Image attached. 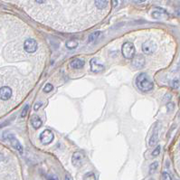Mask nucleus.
<instances>
[{
	"label": "nucleus",
	"instance_id": "nucleus-18",
	"mask_svg": "<svg viewBox=\"0 0 180 180\" xmlns=\"http://www.w3.org/2000/svg\"><path fill=\"white\" fill-rule=\"evenodd\" d=\"M83 178H84V179H92V180H95V179H96V176H95L94 173L89 172V173H87V174L84 176Z\"/></svg>",
	"mask_w": 180,
	"mask_h": 180
},
{
	"label": "nucleus",
	"instance_id": "nucleus-9",
	"mask_svg": "<svg viewBox=\"0 0 180 180\" xmlns=\"http://www.w3.org/2000/svg\"><path fill=\"white\" fill-rule=\"evenodd\" d=\"M12 96V90L7 86H4L0 88V99L2 101H7Z\"/></svg>",
	"mask_w": 180,
	"mask_h": 180
},
{
	"label": "nucleus",
	"instance_id": "nucleus-23",
	"mask_svg": "<svg viewBox=\"0 0 180 180\" xmlns=\"http://www.w3.org/2000/svg\"><path fill=\"white\" fill-rule=\"evenodd\" d=\"M161 15H162V14L159 12V11H154V12H152V16H153L154 18H156V19L160 18Z\"/></svg>",
	"mask_w": 180,
	"mask_h": 180
},
{
	"label": "nucleus",
	"instance_id": "nucleus-3",
	"mask_svg": "<svg viewBox=\"0 0 180 180\" xmlns=\"http://www.w3.org/2000/svg\"><path fill=\"white\" fill-rule=\"evenodd\" d=\"M122 54L126 59H132V57L135 55V46L133 44L127 42L122 45L121 48Z\"/></svg>",
	"mask_w": 180,
	"mask_h": 180
},
{
	"label": "nucleus",
	"instance_id": "nucleus-16",
	"mask_svg": "<svg viewBox=\"0 0 180 180\" xmlns=\"http://www.w3.org/2000/svg\"><path fill=\"white\" fill-rule=\"evenodd\" d=\"M78 46V42L75 41V40H70L66 43V47L69 49H74Z\"/></svg>",
	"mask_w": 180,
	"mask_h": 180
},
{
	"label": "nucleus",
	"instance_id": "nucleus-14",
	"mask_svg": "<svg viewBox=\"0 0 180 180\" xmlns=\"http://www.w3.org/2000/svg\"><path fill=\"white\" fill-rule=\"evenodd\" d=\"M102 35V33L100 32V31H96V32H94V33H92L90 36H89V38H88V43H94L96 40Z\"/></svg>",
	"mask_w": 180,
	"mask_h": 180
},
{
	"label": "nucleus",
	"instance_id": "nucleus-17",
	"mask_svg": "<svg viewBox=\"0 0 180 180\" xmlns=\"http://www.w3.org/2000/svg\"><path fill=\"white\" fill-rule=\"evenodd\" d=\"M157 167H158V163L157 162H153L150 165V167H149V174L151 175L153 173H155L156 170H157Z\"/></svg>",
	"mask_w": 180,
	"mask_h": 180
},
{
	"label": "nucleus",
	"instance_id": "nucleus-21",
	"mask_svg": "<svg viewBox=\"0 0 180 180\" xmlns=\"http://www.w3.org/2000/svg\"><path fill=\"white\" fill-rule=\"evenodd\" d=\"M28 110H29V105H28V104H26V105L25 106V108L23 109L22 112H21V117H22V118H25V117L27 115Z\"/></svg>",
	"mask_w": 180,
	"mask_h": 180
},
{
	"label": "nucleus",
	"instance_id": "nucleus-4",
	"mask_svg": "<svg viewBox=\"0 0 180 180\" xmlns=\"http://www.w3.org/2000/svg\"><path fill=\"white\" fill-rule=\"evenodd\" d=\"M24 49L28 53H34L37 50V42L33 38L26 39L24 43Z\"/></svg>",
	"mask_w": 180,
	"mask_h": 180
},
{
	"label": "nucleus",
	"instance_id": "nucleus-8",
	"mask_svg": "<svg viewBox=\"0 0 180 180\" xmlns=\"http://www.w3.org/2000/svg\"><path fill=\"white\" fill-rule=\"evenodd\" d=\"M72 164L75 167H81L84 162V155L82 152H75L72 156Z\"/></svg>",
	"mask_w": 180,
	"mask_h": 180
},
{
	"label": "nucleus",
	"instance_id": "nucleus-25",
	"mask_svg": "<svg viewBox=\"0 0 180 180\" xmlns=\"http://www.w3.org/2000/svg\"><path fill=\"white\" fill-rule=\"evenodd\" d=\"M168 110H169L170 111L171 110H174V108H175V105H174V103H172V102H169V103H168Z\"/></svg>",
	"mask_w": 180,
	"mask_h": 180
},
{
	"label": "nucleus",
	"instance_id": "nucleus-24",
	"mask_svg": "<svg viewBox=\"0 0 180 180\" xmlns=\"http://www.w3.org/2000/svg\"><path fill=\"white\" fill-rule=\"evenodd\" d=\"M162 178L163 179H166V180H171L172 178H171V176H169V174L168 173H167V172H163V174H162Z\"/></svg>",
	"mask_w": 180,
	"mask_h": 180
},
{
	"label": "nucleus",
	"instance_id": "nucleus-5",
	"mask_svg": "<svg viewBox=\"0 0 180 180\" xmlns=\"http://www.w3.org/2000/svg\"><path fill=\"white\" fill-rule=\"evenodd\" d=\"M39 138H40V140H41L42 144L48 145L53 140V133L49 130H45L40 134Z\"/></svg>",
	"mask_w": 180,
	"mask_h": 180
},
{
	"label": "nucleus",
	"instance_id": "nucleus-12",
	"mask_svg": "<svg viewBox=\"0 0 180 180\" xmlns=\"http://www.w3.org/2000/svg\"><path fill=\"white\" fill-rule=\"evenodd\" d=\"M158 128L157 126H156V128L154 129V131H153V134L149 139V146L153 147L155 145H157V143L158 142Z\"/></svg>",
	"mask_w": 180,
	"mask_h": 180
},
{
	"label": "nucleus",
	"instance_id": "nucleus-26",
	"mask_svg": "<svg viewBox=\"0 0 180 180\" xmlns=\"http://www.w3.org/2000/svg\"><path fill=\"white\" fill-rule=\"evenodd\" d=\"M42 105H43V104H42V102H39V103H37V104H35V105H34V110H39V108L41 107Z\"/></svg>",
	"mask_w": 180,
	"mask_h": 180
},
{
	"label": "nucleus",
	"instance_id": "nucleus-22",
	"mask_svg": "<svg viewBox=\"0 0 180 180\" xmlns=\"http://www.w3.org/2000/svg\"><path fill=\"white\" fill-rule=\"evenodd\" d=\"M52 90H53V85H52L51 83H47V84L45 86L44 91H45V92H46V93H48V92H50Z\"/></svg>",
	"mask_w": 180,
	"mask_h": 180
},
{
	"label": "nucleus",
	"instance_id": "nucleus-27",
	"mask_svg": "<svg viewBox=\"0 0 180 180\" xmlns=\"http://www.w3.org/2000/svg\"><path fill=\"white\" fill-rule=\"evenodd\" d=\"M5 159H6L5 156H4L3 154H1V153H0V162H1V161H4Z\"/></svg>",
	"mask_w": 180,
	"mask_h": 180
},
{
	"label": "nucleus",
	"instance_id": "nucleus-10",
	"mask_svg": "<svg viewBox=\"0 0 180 180\" xmlns=\"http://www.w3.org/2000/svg\"><path fill=\"white\" fill-rule=\"evenodd\" d=\"M132 64L134 67L136 68H142L145 64V59L142 55L138 54V55H136L135 57L133 56L132 57Z\"/></svg>",
	"mask_w": 180,
	"mask_h": 180
},
{
	"label": "nucleus",
	"instance_id": "nucleus-28",
	"mask_svg": "<svg viewBox=\"0 0 180 180\" xmlns=\"http://www.w3.org/2000/svg\"><path fill=\"white\" fill-rule=\"evenodd\" d=\"M34 1L36 3H38V4H44L46 1V0H34Z\"/></svg>",
	"mask_w": 180,
	"mask_h": 180
},
{
	"label": "nucleus",
	"instance_id": "nucleus-20",
	"mask_svg": "<svg viewBox=\"0 0 180 180\" xmlns=\"http://www.w3.org/2000/svg\"><path fill=\"white\" fill-rule=\"evenodd\" d=\"M171 86L174 89H178L179 88V81H178V79L173 80V81L171 82Z\"/></svg>",
	"mask_w": 180,
	"mask_h": 180
},
{
	"label": "nucleus",
	"instance_id": "nucleus-29",
	"mask_svg": "<svg viewBox=\"0 0 180 180\" xmlns=\"http://www.w3.org/2000/svg\"><path fill=\"white\" fill-rule=\"evenodd\" d=\"M114 1V7H116V5H117V3H116V0H113Z\"/></svg>",
	"mask_w": 180,
	"mask_h": 180
},
{
	"label": "nucleus",
	"instance_id": "nucleus-6",
	"mask_svg": "<svg viewBox=\"0 0 180 180\" xmlns=\"http://www.w3.org/2000/svg\"><path fill=\"white\" fill-rule=\"evenodd\" d=\"M90 65H91V70L93 72H102L104 70V65L99 61L96 58H92L90 62Z\"/></svg>",
	"mask_w": 180,
	"mask_h": 180
},
{
	"label": "nucleus",
	"instance_id": "nucleus-7",
	"mask_svg": "<svg viewBox=\"0 0 180 180\" xmlns=\"http://www.w3.org/2000/svg\"><path fill=\"white\" fill-rule=\"evenodd\" d=\"M157 50V45L152 41H147L142 45V51L144 53L149 55L152 54Z\"/></svg>",
	"mask_w": 180,
	"mask_h": 180
},
{
	"label": "nucleus",
	"instance_id": "nucleus-15",
	"mask_svg": "<svg viewBox=\"0 0 180 180\" xmlns=\"http://www.w3.org/2000/svg\"><path fill=\"white\" fill-rule=\"evenodd\" d=\"M107 0H95V6L99 9H103L107 7Z\"/></svg>",
	"mask_w": 180,
	"mask_h": 180
},
{
	"label": "nucleus",
	"instance_id": "nucleus-1",
	"mask_svg": "<svg viewBox=\"0 0 180 180\" xmlns=\"http://www.w3.org/2000/svg\"><path fill=\"white\" fill-rule=\"evenodd\" d=\"M136 85H137V87L139 90L144 91V92L150 91L154 88V84L150 81V79L148 76L147 73H140L137 77V79H136Z\"/></svg>",
	"mask_w": 180,
	"mask_h": 180
},
{
	"label": "nucleus",
	"instance_id": "nucleus-19",
	"mask_svg": "<svg viewBox=\"0 0 180 180\" xmlns=\"http://www.w3.org/2000/svg\"><path fill=\"white\" fill-rule=\"evenodd\" d=\"M160 150H161V147H160V145H158L152 152V157H157L159 155V153H160Z\"/></svg>",
	"mask_w": 180,
	"mask_h": 180
},
{
	"label": "nucleus",
	"instance_id": "nucleus-2",
	"mask_svg": "<svg viewBox=\"0 0 180 180\" xmlns=\"http://www.w3.org/2000/svg\"><path fill=\"white\" fill-rule=\"evenodd\" d=\"M3 137H4V138H6V139H7V140L10 141L11 145H12L16 150H18L20 153L23 154V152H24L23 146L21 145V143L18 141V139L15 137L14 134H12V133H10V132H5V133L3 134Z\"/></svg>",
	"mask_w": 180,
	"mask_h": 180
},
{
	"label": "nucleus",
	"instance_id": "nucleus-13",
	"mask_svg": "<svg viewBox=\"0 0 180 180\" xmlns=\"http://www.w3.org/2000/svg\"><path fill=\"white\" fill-rule=\"evenodd\" d=\"M31 124L35 130L39 129L42 126V121H41V119H40V117L36 116V115H33L31 118Z\"/></svg>",
	"mask_w": 180,
	"mask_h": 180
},
{
	"label": "nucleus",
	"instance_id": "nucleus-11",
	"mask_svg": "<svg viewBox=\"0 0 180 180\" xmlns=\"http://www.w3.org/2000/svg\"><path fill=\"white\" fill-rule=\"evenodd\" d=\"M84 64H85L84 60L78 59V58L72 60V61L70 63V66L72 68H73V69H81V68H83L84 66Z\"/></svg>",
	"mask_w": 180,
	"mask_h": 180
}]
</instances>
